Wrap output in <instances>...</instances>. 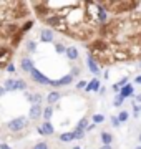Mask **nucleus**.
Here are the masks:
<instances>
[{
  "instance_id": "79ce46f5",
  "label": "nucleus",
  "mask_w": 141,
  "mask_h": 149,
  "mask_svg": "<svg viewBox=\"0 0 141 149\" xmlns=\"http://www.w3.org/2000/svg\"><path fill=\"white\" fill-rule=\"evenodd\" d=\"M73 149H82V148H80V146H75V148H73Z\"/></svg>"
},
{
  "instance_id": "6ab92c4d",
  "label": "nucleus",
  "mask_w": 141,
  "mask_h": 149,
  "mask_svg": "<svg viewBox=\"0 0 141 149\" xmlns=\"http://www.w3.org/2000/svg\"><path fill=\"white\" fill-rule=\"evenodd\" d=\"M116 118H118L119 124H121V123H126V121H128V118H130V114H128V111H125V109H121V111H119V114H118Z\"/></svg>"
},
{
  "instance_id": "9d476101",
  "label": "nucleus",
  "mask_w": 141,
  "mask_h": 149,
  "mask_svg": "<svg viewBox=\"0 0 141 149\" xmlns=\"http://www.w3.org/2000/svg\"><path fill=\"white\" fill-rule=\"evenodd\" d=\"M20 68H22L25 73H30L33 70V61L28 58V56H23V58L20 60Z\"/></svg>"
},
{
  "instance_id": "7c9ffc66",
  "label": "nucleus",
  "mask_w": 141,
  "mask_h": 149,
  "mask_svg": "<svg viewBox=\"0 0 141 149\" xmlns=\"http://www.w3.org/2000/svg\"><path fill=\"white\" fill-rule=\"evenodd\" d=\"M116 85H118V86H119V90H121V88H123L125 85H128V78H123V80H121V81H118Z\"/></svg>"
},
{
  "instance_id": "72a5a7b5",
  "label": "nucleus",
  "mask_w": 141,
  "mask_h": 149,
  "mask_svg": "<svg viewBox=\"0 0 141 149\" xmlns=\"http://www.w3.org/2000/svg\"><path fill=\"white\" fill-rule=\"evenodd\" d=\"M71 76H78V74H80V68H76V66H75V68H73V70H71Z\"/></svg>"
},
{
  "instance_id": "4be33fe9",
  "label": "nucleus",
  "mask_w": 141,
  "mask_h": 149,
  "mask_svg": "<svg viewBox=\"0 0 141 149\" xmlns=\"http://www.w3.org/2000/svg\"><path fill=\"white\" fill-rule=\"evenodd\" d=\"M3 88H5V91H13V80L12 78H7L3 81Z\"/></svg>"
},
{
  "instance_id": "f704fd0d",
  "label": "nucleus",
  "mask_w": 141,
  "mask_h": 149,
  "mask_svg": "<svg viewBox=\"0 0 141 149\" xmlns=\"http://www.w3.org/2000/svg\"><path fill=\"white\" fill-rule=\"evenodd\" d=\"M95 126H96V124H88L85 131H93V129H95Z\"/></svg>"
},
{
  "instance_id": "a211bd4d",
  "label": "nucleus",
  "mask_w": 141,
  "mask_h": 149,
  "mask_svg": "<svg viewBox=\"0 0 141 149\" xmlns=\"http://www.w3.org/2000/svg\"><path fill=\"white\" fill-rule=\"evenodd\" d=\"M71 139H75V136H73V131H70V133H63V134H60V141H61V143H70Z\"/></svg>"
},
{
  "instance_id": "2eb2a0df",
  "label": "nucleus",
  "mask_w": 141,
  "mask_h": 149,
  "mask_svg": "<svg viewBox=\"0 0 141 149\" xmlns=\"http://www.w3.org/2000/svg\"><path fill=\"white\" fill-rule=\"evenodd\" d=\"M32 27H33V20H32V18H28V20H25L22 25H20V32L25 35L27 32H30V30H32Z\"/></svg>"
},
{
  "instance_id": "393cba45",
  "label": "nucleus",
  "mask_w": 141,
  "mask_h": 149,
  "mask_svg": "<svg viewBox=\"0 0 141 149\" xmlns=\"http://www.w3.org/2000/svg\"><path fill=\"white\" fill-rule=\"evenodd\" d=\"M27 50H28V52H32V53H33V52L37 50V43L33 42V40H28V42H27Z\"/></svg>"
},
{
  "instance_id": "cd10ccee",
  "label": "nucleus",
  "mask_w": 141,
  "mask_h": 149,
  "mask_svg": "<svg viewBox=\"0 0 141 149\" xmlns=\"http://www.w3.org/2000/svg\"><path fill=\"white\" fill-rule=\"evenodd\" d=\"M87 81L85 80H82V81H78V83H76V90H85V88H87Z\"/></svg>"
},
{
  "instance_id": "1a4fd4ad",
  "label": "nucleus",
  "mask_w": 141,
  "mask_h": 149,
  "mask_svg": "<svg viewBox=\"0 0 141 149\" xmlns=\"http://www.w3.org/2000/svg\"><path fill=\"white\" fill-rule=\"evenodd\" d=\"M88 70H90L93 74H100V66H98L96 60L93 58L91 53H88Z\"/></svg>"
},
{
  "instance_id": "39448f33",
  "label": "nucleus",
  "mask_w": 141,
  "mask_h": 149,
  "mask_svg": "<svg viewBox=\"0 0 141 149\" xmlns=\"http://www.w3.org/2000/svg\"><path fill=\"white\" fill-rule=\"evenodd\" d=\"M42 113H43V109H42V104H32L30 111H28V118L35 121V119H38V118H42Z\"/></svg>"
},
{
  "instance_id": "a18cd8bd",
  "label": "nucleus",
  "mask_w": 141,
  "mask_h": 149,
  "mask_svg": "<svg viewBox=\"0 0 141 149\" xmlns=\"http://www.w3.org/2000/svg\"><path fill=\"white\" fill-rule=\"evenodd\" d=\"M140 66H141V65H140Z\"/></svg>"
},
{
  "instance_id": "dca6fc26",
  "label": "nucleus",
  "mask_w": 141,
  "mask_h": 149,
  "mask_svg": "<svg viewBox=\"0 0 141 149\" xmlns=\"http://www.w3.org/2000/svg\"><path fill=\"white\" fill-rule=\"evenodd\" d=\"M101 143H103V146H110L113 143V136L108 131H101Z\"/></svg>"
},
{
  "instance_id": "58836bf2",
  "label": "nucleus",
  "mask_w": 141,
  "mask_h": 149,
  "mask_svg": "<svg viewBox=\"0 0 141 149\" xmlns=\"http://www.w3.org/2000/svg\"><path fill=\"white\" fill-rule=\"evenodd\" d=\"M113 91H116V93H119V86H118V85H113Z\"/></svg>"
},
{
  "instance_id": "c85d7f7f",
  "label": "nucleus",
  "mask_w": 141,
  "mask_h": 149,
  "mask_svg": "<svg viewBox=\"0 0 141 149\" xmlns=\"http://www.w3.org/2000/svg\"><path fill=\"white\" fill-rule=\"evenodd\" d=\"M140 111H141V106L140 104H136V103H133V113H135V118H138Z\"/></svg>"
},
{
  "instance_id": "bb28decb",
  "label": "nucleus",
  "mask_w": 141,
  "mask_h": 149,
  "mask_svg": "<svg viewBox=\"0 0 141 149\" xmlns=\"http://www.w3.org/2000/svg\"><path fill=\"white\" fill-rule=\"evenodd\" d=\"M73 136H75V139H83L85 138V131H78V129H75V131H73Z\"/></svg>"
},
{
  "instance_id": "ddd939ff",
  "label": "nucleus",
  "mask_w": 141,
  "mask_h": 149,
  "mask_svg": "<svg viewBox=\"0 0 141 149\" xmlns=\"http://www.w3.org/2000/svg\"><path fill=\"white\" fill-rule=\"evenodd\" d=\"M100 88H101V86H100V81H98V80H91L87 85L85 91H87V93H91V91H100Z\"/></svg>"
},
{
  "instance_id": "37998d69",
  "label": "nucleus",
  "mask_w": 141,
  "mask_h": 149,
  "mask_svg": "<svg viewBox=\"0 0 141 149\" xmlns=\"http://www.w3.org/2000/svg\"><path fill=\"white\" fill-rule=\"evenodd\" d=\"M136 149H141V146H138V148H136Z\"/></svg>"
},
{
  "instance_id": "f3484780",
  "label": "nucleus",
  "mask_w": 141,
  "mask_h": 149,
  "mask_svg": "<svg viewBox=\"0 0 141 149\" xmlns=\"http://www.w3.org/2000/svg\"><path fill=\"white\" fill-rule=\"evenodd\" d=\"M47 100H48V106H52V104H55V103L60 100V93H58V91H52Z\"/></svg>"
},
{
  "instance_id": "9b49d317",
  "label": "nucleus",
  "mask_w": 141,
  "mask_h": 149,
  "mask_svg": "<svg viewBox=\"0 0 141 149\" xmlns=\"http://www.w3.org/2000/svg\"><path fill=\"white\" fill-rule=\"evenodd\" d=\"M65 55L68 56V60H71V61H75V60L80 58V52H78L76 47H68L65 50Z\"/></svg>"
},
{
  "instance_id": "a19ab883",
  "label": "nucleus",
  "mask_w": 141,
  "mask_h": 149,
  "mask_svg": "<svg viewBox=\"0 0 141 149\" xmlns=\"http://www.w3.org/2000/svg\"><path fill=\"white\" fill-rule=\"evenodd\" d=\"M100 149H113V148H111V146H101Z\"/></svg>"
},
{
  "instance_id": "4468645a",
  "label": "nucleus",
  "mask_w": 141,
  "mask_h": 149,
  "mask_svg": "<svg viewBox=\"0 0 141 149\" xmlns=\"http://www.w3.org/2000/svg\"><path fill=\"white\" fill-rule=\"evenodd\" d=\"M25 91L27 90V83L23 80H20V78H17V80H13V91Z\"/></svg>"
},
{
  "instance_id": "0eeeda50",
  "label": "nucleus",
  "mask_w": 141,
  "mask_h": 149,
  "mask_svg": "<svg viewBox=\"0 0 141 149\" xmlns=\"http://www.w3.org/2000/svg\"><path fill=\"white\" fill-rule=\"evenodd\" d=\"M71 81H73V76H71V74H66V76L60 78V80H52L50 85L52 86H66V85H70Z\"/></svg>"
},
{
  "instance_id": "7ed1b4c3",
  "label": "nucleus",
  "mask_w": 141,
  "mask_h": 149,
  "mask_svg": "<svg viewBox=\"0 0 141 149\" xmlns=\"http://www.w3.org/2000/svg\"><path fill=\"white\" fill-rule=\"evenodd\" d=\"M30 78H32L35 83H38V85H50V78H47L42 71H38L37 68H33L32 71H30Z\"/></svg>"
},
{
  "instance_id": "2f4dec72",
  "label": "nucleus",
  "mask_w": 141,
  "mask_h": 149,
  "mask_svg": "<svg viewBox=\"0 0 141 149\" xmlns=\"http://www.w3.org/2000/svg\"><path fill=\"white\" fill-rule=\"evenodd\" d=\"M111 124H113L114 128H118L119 126V121H118V118L116 116H111Z\"/></svg>"
},
{
  "instance_id": "b1692460",
  "label": "nucleus",
  "mask_w": 141,
  "mask_h": 149,
  "mask_svg": "<svg viewBox=\"0 0 141 149\" xmlns=\"http://www.w3.org/2000/svg\"><path fill=\"white\" fill-rule=\"evenodd\" d=\"M103 121H105L103 114H95V116H93V124H101Z\"/></svg>"
},
{
  "instance_id": "c03bdc74",
  "label": "nucleus",
  "mask_w": 141,
  "mask_h": 149,
  "mask_svg": "<svg viewBox=\"0 0 141 149\" xmlns=\"http://www.w3.org/2000/svg\"><path fill=\"white\" fill-rule=\"evenodd\" d=\"M140 141H141V133H140Z\"/></svg>"
},
{
  "instance_id": "e433bc0d",
  "label": "nucleus",
  "mask_w": 141,
  "mask_h": 149,
  "mask_svg": "<svg viewBox=\"0 0 141 149\" xmlns=\"http://www.w3.org/2000/svg\"><path fill=\"white\" fill-rule=\"evenodd\" d=\"M5 93H7V91H5V88H3V86H0V96H3Z\"/></svg>"
},
{
  "instance_id": "a878e982",
  "label": "nucleus",
  "mask_w": 141,
  "mask_h": 149,
  "mask_svg": "<svg viewBox=\"0 0 141 149\" xmlns=\"http://www.w3.org/2000/svg\"><path fill=\"white\" fill-rule=\"evenodd\" d=\"M123 101H125V98H121L119 95H116V98H114V106H116V108H121Z\"/></svg>"
},
{
  "instance_id": "f03ea898",
  "label": "nucleus",
  "mask_w": 141,
  "mask_h": 149,
  "mask_svg": "<svg viewBox=\"0 0 141 149\" xmlns=\"http://www.w3.org/2000/svg\"><path fill=\"white\" fill-rule=\"evenodd\" d=\"M13 56V50L8 45H0V70L7 68V65L10 63Z\"/></svg>"
},
{
  "instance_id": "c756f323",
  "label": "nucleus",
  "mask_w": 141,
  "mask_h": 149,
  "mask_svg": "<svg viewBox=\"0 0 141 149\" xmlns=\"http://www.w3.org/2000/svg\"><path fill=\"white\" fill-rule=\"evenodd\" d=\"M33 149H48V144L47 143H37Z\"/></svg>"
},
{
  "instance_id": "20e7f679",
  "label": "nucleus",
  "mask_w": 141,
  "mask_h": 149,
  "mask_svg": "<svg viewBox=\"0 0 141 149\" xmlns=\"http://www.w3.org/2000/svg\"><path fill=\"white\" fill-rule=\"evenodd\" d=\"M37 131L42 134V136H50V134H53L55 128H53V124H52L50 121H45L42 126H38L37 128Z\"/></svg>"
},
{
  "instance_id": "5701e85b",
  "label": "nucleus",
  "mask_w": 141,
  "mask_h": 149,
  "mask_svg": "<svg viewBox=\"0 0 141 149\" xmlns=\"http://www.w3.org/2000/svg\"><path fill=\"white\" fill-rule=\"evenodd\" d=\"M65 50H66V47L63 43H55V52L57 53H65Z\"/></svg>"
},
{
  "instance_id": "6e6552de",
  "label": "nucleus",
  "mask_w": 141,
  "mask_h": 149,
  "mask_svg": "<svg viewBox=\"0 0 141 149\" xmlns=\"http://www.w3.org/2000/svg\"><path fill=\"white\" fill-rule=\"evenodd\" d=\"M25 98L32 104H42V100H43V96L40 93H28V91H25Z\"/></svg>"
},
{
  "instance_id": "412c9836",
  "label": "nucleus",
  "mask_w": 141,
  "mask_h": 149,
  "mask_svg": "<svg viewBox=\"0 0 141 149\" xmlns=\"http://www.w3.org/2000/svg\"><path fill=\"white\" fill-rule=\"evenodd\" d=\"M87 126H88L87 118H82V119L78 121V124H76V129H78V131H85V129H87Z\"/></svg>"
},
{
  "instance_id": "423d86ee",
  "label": "nucleus",
  "mask_w": 141,
  "mask_h": 149,
  "mask_svg": "<svg viewBox=\"0 0 141 149\" xmlns=\"http://www.w3.org/2000/svg\"><path fill=\"white\" fill-rule=\"evenodd\" d=\"M40 40L43 43H52L53 42V30H50V28H42V30H40Z\"/></svg>"
},
{
  "instance_id": "ea45409f",
  "label": "nucleus",
  "mask_w": 141,
  "mask_h": 149,
  "mask_svg": "<svg viewBox=\"0 0 141 149\" xmlns=\"http://www.w3.org/2000/svg\"><path fill=\"white\" fill-rule=\"evenodd\" d=\"M135 100H136L138 103H141V95H136V96H135Z\"/></svg>"
},
{
  "instance_id": "c9c22d12",
  "label": "nucleus",
  "mask_w": 141,
  "mask_h": 149,
  "mask_svg": "<svg viewBox=\"0 0 141 149\" xmlns=\"http://www.w3.org/2000/svg\"><path fill=\"white\" fill-rule=\"evenodd\" d=\"M0 149H12L8 144H0Z\"/></svg>"
},
{
  "instance_id": "f8f14e48",
  "label": "nucleus",
  "mask_w": 141,
  "mask_h": 149,
  "mask_svg": "<svg viewBox=\"0 0 141 149\" xmlns=\"http://www.w3.org/2000/svg\"><path fill=\"white\" fill-rule=\"evenodd\" d=\"M121 98H130V96H133V86L128 83V85H125L121 90H119V93H118Z\"/></svg>"
},
{
  "instance_id": "f257e3e1",
  "label": "nucleus",
  "mask_w": 141,
  "mask_h": 149,
  "mask_svg": "<svg viewBox=\"0 0 141 149\" xmlns=\"http://www.w3.org/2000/svg\"><path fill=\"white\" fill-rule=\"evenodd\" d=\"M27 126H28V119H27V118H23V116L13 118V119L8 121V124H7L8 131H12V133H18V131L25 129Z\"/></svg>"
},
{
  "instance_id": "473e14b6",
  "label": "nucleus",
  "mask_w": 141,
  "mask_h": 149,
  "mask_svg": "<svg viewBox=\"0 0 141 149\" xmlns=\"http://www.w3.org/2000/svg\"><path fill=\"white\" fill-rule=\"evenodd\" d=\"M7 71H8V73H15V66H13V65H12V63H8V65H7Z\"/></svg>"
},
{
  "instance_id": "aec40b11",
  "label": "nucleus",
  "mask_w": 141,
  "mask_h": 149,
  "mask_svg": "<svg viewBox=\"0 0 141 149\" xmlns=\"http://www.w3.org/2000/svg\"><path fill=\"white\" fill-rule=\"evenodd\" d=\"M42 114H43L45 121H50V118H52V114H53V108H52V106H47V108L43 109V113H42Z\"/></svg>"
},
{
  "instance_id": "4c0bfd02",
  "label": "nucleus",
  "mask_w": 141,
  "mask_h": 149,
  "mask_svg": "<svg viewBox=\"0 0 141 149\" xmlns=\"http://www.w3.org/2000/svg\"><path fill=\"white\" fill-rule=\"evenodd\" d=\"M135 83H138V85H141V74H140V76H136V78H135Z\"/></svg>"
}]
</instances>
